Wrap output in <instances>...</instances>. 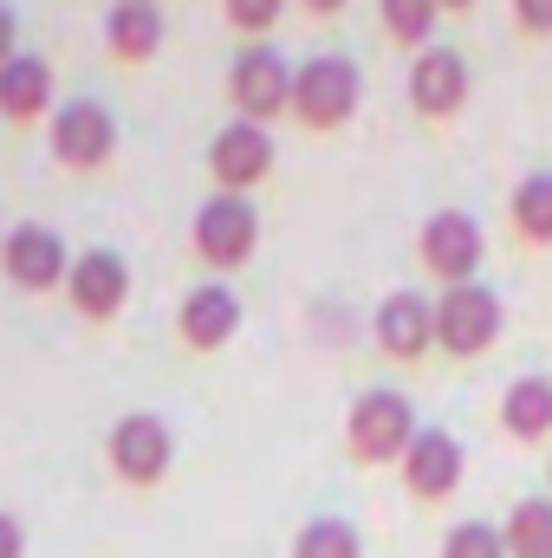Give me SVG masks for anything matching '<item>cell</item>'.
I'll return each instance as SVG.
<instances>
[{"label": "cell", "mask_w": 552, "mask_h": 558, "mask_svg": "<svg viewBox=\"0 0 552 558\" xmlns=\"http://www.w3.org/2000/svg\"><path fill=\"white\" fill-rule=\"evenodd\" d=\"M358 105H364V72L351 59L319 52V59L292 65V118L305 131H338L358 118Z\"/></svg>", "instance_id": "cell-1"}, {"label": "cell", "mask_w": 552, "mask_h": 558, "mask_svg": "<svg viewBox=\"0 0 552 558\" xmlns=\"http://www.w3.org/2000/svg\"><path fill=\"white\" fill-rule=\"evenodd\" d=\"M416 435H422V422H416L404 390H364V397L351 403V416H345V441H351V454H358L364 468L404 461Z\"/></svg>", "instance_id": "cell-2"}, {"label": "cell", "mask_w": 552, "mask_h": 558, "mask_svg": "<svg viewBox=\"0 0 552 558\" xmlns=\"http://www.w3.org/2000/svg\"><path fill=\"white\" fill-rule=\"evenodd\" d=\"M501 325H507V305L494 299V286H481V279L442 286V299H435V344L448 357H481L501 338Z\"/></svg>", "instance_id": "cell-3"}, {"label": "cell", "mask_w": 552, "mask_h": 558, "mask_svg": "<svg viewBox=\"0 0 552 558\" xmlns=\"http://www.w3.org/2000/svg\"><path fill=\"white\" fill-rule=\"evenodd\" d=\"M254 247H261V208L248 202V195H208L202 208H195V254L208 260V267H221V274H235L241 260H254Z\"/></svg>", "instance_id": "cell-4"}, {"label": "cell", "mask_w": 552, "mask_h": 558, "mask_svg": "<svg viewBox=\"0 0 552 558\" xmlns=\"http://www.w3.org/2000/svg\"><path fill=\"white\" fill-rule=\"evenodd\" d=\"M416 254H422V267L442 279V286H468V279L481 274V260H488V234H481V221H475V215L442 208V215H429V221H422Z\"/></svg>", "instance_id": "cell-5"}, {"label": "cell", "mask_w": 552, "mask_h": 558, "mask_svg": "<svg viewBox=\"0 0 552 558\" xmlns=\"http://www.w3.org/2000/svg\"><path fill=\"white\" fill-rule=\"evenodd\" d=\"M105 454H111V474H118V481H131V487H156V481L169 474V461H176V435H169V422L163 416L131 410V416L111 422Z\"/></svg>", "instance_id": "cell-6"}, {"label": "cell", "mask_w": 552, "mask_h": 558, "mask_svg": "<svg viewBox=\"0 0 552 558\" xmlns=\"http://www.w3.org/2000/svg\"><path fill=\"white\" fill-rule=\"evenodd\" d=\"M228 98H235V111H241L248 124H267L279 111H292V65H286V52H274L267 39L248 46V52H235Z\"/></svg>", "instance_id": "cell-7"}, {"label": "cell", "mask_w": 552, "mask_h": 558, "mask_svg": "<svg viewBox=\"0 0 552 558\" xmlns=\"http://www.w3.org/2000/svg\"><path fill=\"white\" fill-rule=\"evenodd\" d=\"M46 131H52V156L65 169H105L118 156V118L98 98H65Z\"/></svg>", "instance_id": "cell-8"}, {"label": "cell", "mask_w": 552, "mask_h": 558, "mask_svg": "<svg viewBox=\"0 0 552 558\" xmlns=\"http://www.w3.org/2000/svg\"><path fill=\"white\" fill-rule=\"evenodd\" d=\"M208 175L221 195H248L254 182L274 175V131L267 124H221V137L208 143Z\"/></svg>", "instance_id": "cell-9"}, {"label": "cell", "mask_w": 552, "mask_h": 558, "mask_svg": "<svg viewBox=\"0 0 552 558\" xmlns=\"http://www.w3.org/2000/svg\"><path fill=\"white\" fill-rule=\"evenodd\" d=\"M65 299H72L79 318H98V325L118 318L124 299H131V260L118 247H85L65 274Z\"/></svg>", "instance_id": "cell-10"}, {"label": "cell", "mask_w": 552, "mask_h": 558, "mask_svg": "<svg viewBox=\"0 0 552 558\" xmlns=\"http://www.w3.org/2000/svg\"><path fill=\"white\" fill-rule=\"evenodd\" d=\"M0 267H7V279H13L20 292H52V286H65V274H72V254H65V241H59L52 228L26 221V228H7Z\"/></svg>", "instance_id": "cell-11"}, {"label": "cell", "mask_w": 552, "mask_h": 558, "mask_svg": "<svg viewBox=\"0 0 552 558\" xmlns=\"http://www.w3.org/2000/svg\"><path fill=\"white\" fill-rule=\"evenodd\" d=\"M371 331H377V351L397 357V364L429 357V351H435V299H422V292H391V299L377 305Z\"/></svg>", "instance_id": "cell-12"}, {"label": "cell", "mask_w": 552, "mask_h": 558, "mask_svg": "<svg viewBox=\"0 0 552 558\" xmlns=\"http://www.w3.org/2000/svg\"><path fill=\"white\" fill-rule=\"evenodd\" d=\"M410 105L422 118H455L468 105V59L455 46H422L410 65Z\"/></svg>", "instance_id": "cell-13"}, {"label": "cell", "mask_w": 552, "mask_h": 558, "mask_svg": "<svg viewBox=\"0 0 552 558\" xmlns=\"http://www.w3.org/2000/svg\"><path fill=\"white\" fill-rule=\"evenodd\" d=\"M176 331H182V344H189V351H221V344L241 331V299H235V286L202 279V286L182 299Z\"/></svg>", "instance_id": "cell-14"}, {"label": "cell", "mask_w": 552, "mask_h": 558, "mask_svg": "<svg viewBox=\"0 0 552 558\" xmlns=\"http://www.w3.org/2000/svg\"><path fill=\"white\" fill-rule=\"evenodd\" d=\"M461 468H468L461 441L448 428H422L410 441V454H404V487H410L416 500H448L461 487Z\"/></svg>", "instance_id": "cell-15"}, {"label": "cell", "mask_w": 552, "mask_h": 558, "mask_svg": "<svg viewBox=\"0 0 552 558\" xmlns=\"http://www.w3.org/2000/svg\"><path fill=\"white\" fill-rule=\"evenodd\" d=\"M46 111H59V105H52V65H46L39 52H13V59L0 65V118L33 124V118H46Z\"/></svg>", "instance_id": "cell-16"}, {"label": "cell", "mask_w": 552, "mask_h": 558, "mask_svg": "<svg viewBox=\"0 0 552 558\" xmlns=\"http://www.w3.org/2000/svg\"><path fill=\"white\" fill-rule=\"evenodd\" d=\"M105 46H111V59H124V65L156 59V52H163V13H156V0H118V7L105 13Z\"/></svg>", "instance_id": "cell-17"}, {"label": "cell", "mask_w": 552, "mask_h": 558, "mask_svg": "<svg viewBox=\"0 0 552 558\" xmlns=\"http://www.w3.org/2000/svg\"><path fill=\"white\" fill-rule=\"evenodd\" d=\"M501 428L514 441H547L552 435V377H514L501 397Z\"/></svg>", "instance_id": "cell-18"}, {"label": "cell", "mask_w": 552, "mask_h": 558, "mask_svg": "<svg viewBox=\"0 0 552 558\" xmlns=\"http://www.w3.org/2000/svg\"><path fill=\"white\" fill-rule=\"evenodd\" d=\"M507 558H552V494H533L507 513Z\"/></svg>", "instance_id": "cell-19"}, {"label": "cell", "mask_w": 552, "mask_h": 558, "mask_svg": "<svg viewBox=\"0 0 552 558\" xmlns=\"http://www.w3.org/2000/svg\"><path fill=\"white\" fill-rule=\"evenodd\" d=\"M514 228H520V241L552 247V169H533L514 189Z\"/></svg>", "instance_id": "cell-20"}, {"label": "cell", "mask_w": 552, "mask_h": 558, "mask_svg": "<svg viewBox=\"0 0 552 558\" xmlns=\"http://www.w3.org/2000/svg\"><path fill=\"white\" fill-rule=\"evenodd\" d=\"M292 558H364V539H358V526L351 520H305L299 526V539H292Z\"/></svg>", "instance_id": "cell-21"}, {"label": "cell", "mask_w": 552, "mask_h": 558, "mask_svg": "<svg viewBox=\"0 0 552 558\" xmlns=\"http://www.w3.org/2000/svg\"><path fill=\"white\" fill-rule=\"evenodd\" d=\"M377 13H384V33L397 39V46H429V33H435V0H377Z\"/></svg>", "instance_id": "cell-22"}, {"label": "cell", "mask_w": 552, "mask_h": 558, "mask_svg": "<svg viewBox=\"0 0 552 558\" xmlns=\"http://www.w3.org/2000/svg\"><path fill=\"white\" fill-rule=\"evenodd\" d=\"M442 558H507V533L488 526V520H461V526L442 539Z\"/></svg>", "instance_id": "cell-23"}, {"label": "cell", "mask_w": 552, "mask_h": 558, "mask_svg": "<svg viewBox=\"0 0 552 558\" xmlns=\"http://www.w3.org/2000/svg\"><path fill=\"white\" fill-rule=\"evenodd\" d=\"M221 7H228V20H235V26H241V33H248L254 46H261V39L274 33L279 13H286V0H221Z\"/></svg>", "instance_id": "cell-24"}, {"label": "cell", "mask_w": 552, "mask_h": 558, "mask_svg": "<svg viewBox=\"0 0 552 558\" xmlns=\"http://www.w3.org/2000/svg\"><path fill=\"white\" fill-rule=\"evenodd\" d=\"M514 20L527 33H552V0H514Z\"/></svg>", "instance_id": "cell-25"}, {"label": "cell", "mask_w": 552, "mask_h": 558, "mask_svg": "<svg viewBox=\"0 0 552 558\" xmlns=\"http://www.w3.org/2000/svg\"><path fill=\"white\" fill-rule=\"evenodd\" d=\"M0 558H26V526L13 513H0Z\"/></svg>", "instance_id": "cell-26"}, {"label": "cell", "mask_w": 552, "mask_h": 558, "mask_svg": "<svg viewBox=\"0 0 552 558\" xmlns=\"http://www.w3.org/2000/svg\"><path fill=\"white\" fill-rule=\"evenodd\" d=\"M13 39H20V26H13V7H7V0H0V65H7V59H13V52H20V46H13Z\"/></svg>", "instance_id": "cell-27"}, {"label": "cell", "mask_w": 552, "mask_h": 558, "mask_svg": "<svg viewBox=\"0 0 552 558\" xmlns=\"http://www.w3.org/2000/svg\"><path fill=\"white\" fill-rule=\"evenodd\" d=\"M305 7H312V13H345L351 0H305Z\"/></svg>", "instance_id": "cell-28"}, {"label": "cell", "mask_w": 552, "mask_h": 558, "mask_svg": "<svg viewBox=\"0 0 552 558\" xmlns=\"http://www.w3.org/2000/svg\"><path fill=\"white\" fill-rule=\"evenodd\" d=\"M435 7H448V13H461V7H475V0H435Z\"/></svg>", "instance_id": "cell-29"}, {"label": "cell", "mask_w": 552, "mask_h": 558, "mask_svg": "<svg viewBox=\"0 0 552 558\" xmlns=\"http://www.w3.org/2000/svg\"><path fill=\"white\" fill-rule=\"evenodd\" d=\"M0 241H7V228H0Z\"/></svg>", "instance_id": "cell-30"}]
</instances>
